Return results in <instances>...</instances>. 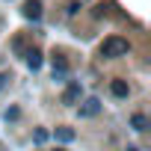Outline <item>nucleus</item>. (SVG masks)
<instances>
[{
	"instance_id": "f257e3e1",
	"label": "nucleus",
	"mask_w": 151,
	"mask_h": 151,
	"mask_svg": "<svg viewBox=\"0 0 151 151\" xmlns=\"http://www.w3.org/2000/svg\"><path fill=\"white\" fill-rule=\"evenodd\" d=\"M127 50H130V45H127L124 39H119V36H110V39H104V45H101V53L110 56V59H113V56H124Z\"/></svg>"
},
{
	"instance_id": "f03ea898",
	"label": "nucleus",
	"mask_w": 151,
	"mask_h": 151,
	"mask_svg": "<svg viewBox=\"0 0 151 151\" xmlns=\"http://www.w3.org/2000/svg\"><path fill=\"white\" fill-rule=\"evenodd\" d=\"M98 113H101V101H98V98H86L83 107H80V119H92V116H98Z\"/></svg>"
},
{
	"instance_id": "7ed1b4c3",
	"label": "nucleus",
	"mask_w": 151,
	"mask_h": 151,
	"mask_svg": "<svg viewBox=\"0 0 151 151\" xmlns=\"http://www.w3.org/2000/svg\"><path fill=\"white\" fill-rule=\"evenodd\" d=\"M80 95H83L80 83H68V89L62 92V104H77V101H80Z\"/></svg>"
},
{
	"instance_id": "20e7f679",
	"label": "nucleus",
	"mask_w": 151,
	"mask_h": 151,
	"mask_svg": "<svg viewBox=\"0 0 151 151\" xmlns=\"http://www.w3.org/2000/svg\"><path fill=\"white\" fill-rule=\"evenodd\" d=\"M68 77V62L65 59H53V80H65Z\"/></svg>"
},
{
	"instance_id": "39448f33",
	"label": "nucleus",
	"mask_w": 151,
	"mask_h": 151,
	"mask_svg": "<svg viewBox=\"0 0 151 151\" xmlns=\"http://www.w3.org/2000/svg\"><path fill=\"white\" fill-rule=\"evenodd\" d=\"M53 136H56L59 142H71V139H74V136H77V133H74L71 127H65V124H59V127L53 130Z\"/></svg>"
},
{
	"instance_id": "423d86ee",
	"label": "nucleus",
	"mask_w": 151,
	"mask_h": 151,
	"mask_svg": "<svg viewBox=\"0 0 151 151\" xmlns=\"http://www.w3.org/2000/svg\"><path fill=\"white\" fill-rule=\"evenodd\" d=\"M110 92H113L116 98H127V92H130V89H127V83H124V80H113V83H110Z\"/></svg>"
},
{
	"instance_id": "0eeeda50",
	"label": "nucleus",
	"mask_w": 151,
	"mask_h": 151,
	"mask_svg": "<svg viewBox=\"0 0 151 151\" xmlns=\"http://www.w3.org/2000/svg\"><path fill=\"white\" fill-rule=\"evenodd\" d=\"M130 124H133V130H148V119H145L142 113H136V116L130 119Z\"/></svg>"
},
{
	"instance_id": "6e6552de",
	"label": "nucleus",
	"mask_w": 151,
	"mask_h": 151,
	"mask_svg": "<svg viewBox=\"0 0 151 151\" xmlns=\"http://www.w3.org/2000/svg\"><path fill=\"white\" fill-rule=\"evenodd\" d=\"M27 65L36 71V68L42 65V53H39V50H30V53H27Z\"/></svg>"
},
{
	"instance_id": "1a4fd4ad",
	"label": "nucleus",
	"mask_w": 151,
	"mask_h": 151,
	"mask_svg": "<svg viewBox=\"0 0 151 151\" xmlns=\"http://www.w3.org/2000/svg\"><path fill=\"white\" fill-rule=\"evenodd\" d=\"M24 15H27V18H39V15H42V6H39V3H27Z\"/></svg>"
},
{
	"instance_id": "9d476101",
	"label": "nucleus",
	"mask_w": 151,
	"mask_h": 151,
	"mask_svg": "<svg viewBox=\"0 0 151 151\" xmlns=\"http://www.w3.org/2000/svg\"><path fill=\"white\" fill-rule=\"evenodd\" d=\"M18 116H21V110H18V107H9V110H6V122H15Z\"/></svg>"
},
{
	"instance_id": "9b49d317",
	"label": "nucleus",
	"mask_w": 151,
	"mask_h": 151,
	"mask_svg": "<svg viewBox=\"0 0 151 151\" xmlns=\"http://www.w3.org/2000/svg\"><path fill=\"white\" fill-rule=\"evenodd\" d=\"M33 139H36V142H45V139H47V130H36V136H33Z\"/></svg>"
},
{
	"instance_id": "f8f14e48",
	"label": "nucleus",
	"mask_w": 151,
	"mask_h": 151,
	"mask_svg": "<svg viewBox=\"0 0 151 151\" xmlns=\"http://www.w3.org/2000/svg\"><path fill=\"white\" fill-rule=\"evenodd\" d=\"M6 83H9V74H0V92L6 89Z\"/></svg>"
},
{
	"instance_id": "ddd939ff",
	"label": "nucleus",
	"mask_w": 151,
	"mask_h": 151,
	"mask_svg": "<svg viewBox=\"0 0 151 151\" xmlns=\"http://www.w3.org/2000/svg\"><path fill=\"white\" fill-rule=\"evenodd\" d=\"M124 151H139V148H136V145H127V148H124Z\"/></svg>"
},
{
	"instance_id": "4468645a",
	"label": "nucleus",
	"mask_w": 151,
	"mask_h": 151,
	"mask_svg": "<svg viewBox=\"0 0 151 151\" xmlns=\"http://www.w3.org/2000/svg\"><path fill=\"white\" fill-rule=\"evenodd\" d=\"M53 151H65V148H53Z\"/></svg>"
}]
</instances>
